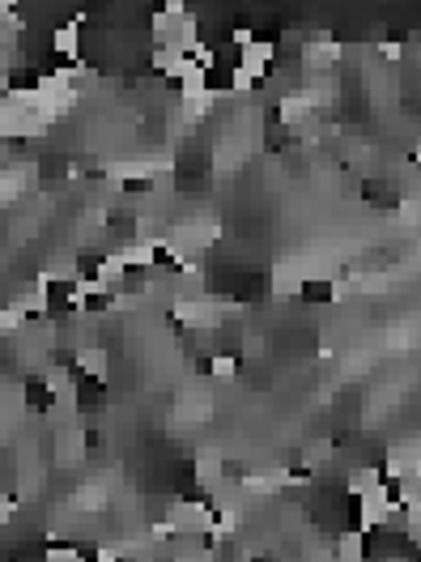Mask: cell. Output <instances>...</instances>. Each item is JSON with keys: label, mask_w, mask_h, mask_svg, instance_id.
<instances>
[{"label": "cell", "mask_w": 421, "mask_h": 562, "mask_svg": "<svg viewBox=\"0 0 421 562\" xmlns=\"http://www.w3.org/2000/svg\"><path fill=\"white\" fill-rule=\"evenodd\" d=\"M213 371H217V375H234V358H230V354H217V358H213Z\"/></svg>", "instance_id": "cell-2"}, {"label": "cell", "mask_w": 421, "mask_h": 562, "mask_svg": "<svg viewBox=\"0 0 421 562\" xmlns=\"http://www.w3.org/2000/svg\"><path fill=\"white\" fill-rule=\"evenodd\" d=\"M51 43H55V51H60V55H68V60H73V55H77V17L64 21L60 30L51 35Z\"/></svg>", "instance_id": "cell-1"}]
</instances>
